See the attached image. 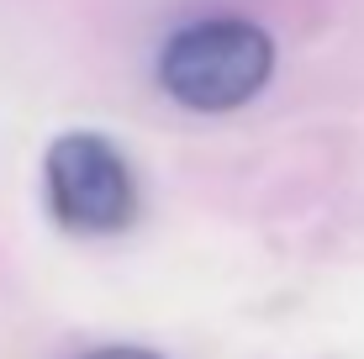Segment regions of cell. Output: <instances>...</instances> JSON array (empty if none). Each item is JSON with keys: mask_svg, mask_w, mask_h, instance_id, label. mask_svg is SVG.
Returning <instances> with one entry per match:
<instances>
[{"mask_svg": "<svg viewBox=\"0 0 364 359\" xmlns=\"http://www.w3.org/2000/svg\"><path fill=\"white\" fill-rule=\"evenodd\" d=\"M274 74V43L243 16L180 27L159 53V85L191 111H232L254 101Z\"/></svg>", "mask_w": 364, "mask_h": 359, "instance_id": "obj_1", "label": "cell"}, {"mask_svg": "<svg viewBox=\"0 0 364 359\" xmlns=\"http://www.w3.org/2000/svg\"><path fill=\"white\" fill-rule=\"evenodd\" d=\"M48 212L74 232H122L137 217V180L100 132H64L43 159Z\"/></svg>", "mask_w": 364, "mask_h": 359, "instance_id": "obj_2", "label": "cell"}, {"mask_svg": "<svg viewBox=\"0 0 364 359\" xmlns=\"http://www.w3.org/2000/svg\"><path fill=\"white\" fill-rule=\"evenodd\" d=\"M85 359H164V354H154V349H132V343H111V349H95V354H85Z\"/></svg>", "mask_w": 364, "mask_h": 359, "instance_id": "obj_3", "label": "cell"}]
</instances>
